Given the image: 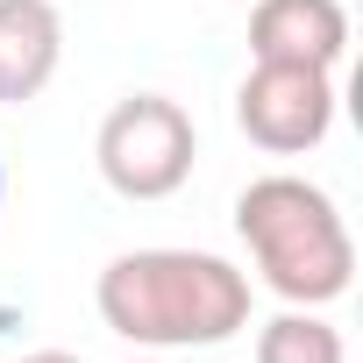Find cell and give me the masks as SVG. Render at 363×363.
Instances as JSON below:
<instances>
[{"label":"cell","mask_w":363,"mask_h":363,"mask_svg":"<svg viewBox=\"0 0 363 363\" xmlns=\"http://www.w3.org/2000/svg\"><path fill=\"white\" fill-rule=\"evenodd\" d=\"M93 306L135 349H221L250 328V278L207 250H121Z\"/></svg>","instance_id":"1"},{"label":"cell","mask_w":363,"mask_h":363,"mask_svg":"<svg viewBox=\"0 0 363 363\" xmlns=\"http://www.w3.org/2000/svg\"><path fill=\"white\" fill-rule=\"evenodd\" d=\"M235 235H242L257 278L285 306H328L356 278V242H349L342 207L320 186L292 178V171H271V178H250L242 186Z\"/></svg>","instance_id":"2"},{"label":"cell","mask_w":363,"mask_h":363,"mask_svg":"<svg viewBox=\"0 0 363 363\" xmlns=\"http://www.w3.org/2000/svg\"><path fill=\"white\" fill-rule=\"evenodd\" d=\"M193 157H200V128L164 93L114 100L93 135V164L107 178V193H121V200H171L193 178Z\"/></svg>","instance_id":"3"},{"label":"cell","mask_w":363,"mask_h":363,"mask_svg":"<svg viewBox=\"0 0 363 363\" xmlns=\"http://www.w3.org/2000/svg\"><path fill=\"white\" fill-rule=\"evenodd\" d=\"M235 128L271 157H306L335 128V72L313 65H257L235 86Z\"/></svg>","instance_id":"4"},{"label":"cell","mask_w":363,"mask_h":363,"mask_svg":"<svg viewBox=\"0 0 363 363\" xmlns=\"http://www.w3.org/2000/svg\"><path fill=\"white\" fill-rule=\"evenodd\" d=\"M257 65H313L335 72L349 57V8L342 0H257L250 8Z\"/></svg>","instance_id":"5"},{"label":"cell","mask_w":363,"mask_h":363,"mask_svg":"<svg viewBox=\"0 0 363 363\" xmlns=\"http://www.w3.org/2000/svg\"><path fill=\"white\" fill-rule=\"evenodd\" d=\"M65 65L57 0H0V107L36 100Z\"/></svg>","instance_id":"6"},{"label":"cell","mask_w":363,"mask_h":363,"mask_svg":"<svg viewBox=\"0 0 363 363\" xmlns=\"http://www.w3.org/2000/svg\"><path fill=\"white\" fill-rule=\"evenodd\" d=\"M257 363H349V349L335 320H320L313 306H285L257 328Z\"/></svg>","instance_id":"7"},{"label":"cell","mask_w":363,"mask_h":363,"mask_svg":"<svg viewBox=\"0 0 363 363\" xmlns=\"http://www.w3.org/2000/svg\"><path fill=\"white\" fill-rule=\"evenodd\" d=\"M22 363H79V356H72V349H29Z\"/></svg>","instance_id":"8"},{"label":"cell","mask_w":363,"mask_h":363,"mask_svg":"<svg viewBox=\"0 0 363 363\" xmlns=\"http://www.w3.org/2000/svg\"><path fill=\"white\" fill-rule=\"evenodd\" d=\"M0 200H8V164H0Z\"/></svg>","instance_id":"9"},{"label":"cell","mask_w":363,"mask_h":363,"mask_svg":"<svg viewBox=\"0 0 363 363\" xmlns=\"http://www.w3.org/2000/svg\"><path fill=\"white\" fill-rule=\"evenodd\" d=\"M135 363H150V356H135Z\"/></svg>","instance_id":"10"}]
</instances>
